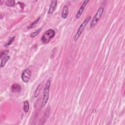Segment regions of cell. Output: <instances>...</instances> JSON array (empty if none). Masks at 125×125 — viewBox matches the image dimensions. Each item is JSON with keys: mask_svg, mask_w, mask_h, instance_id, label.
<instances>
[{"mask_svg": "<svg viewBox=\"0 0 125 125\" xmlns=\"http://www.w3.org/2000/svg\"><path fill=\"white\" fill-rule=\"evenodd\" d=\"M69 9L68 6H64V7L63 8V10H62V18L64 19H66L68 17V16L69 15Z\"/></svg>", "mask_w": 125, "mask_h": 125, "instance_id": "cell-9", "label": "cell"}, {"mask_svg": "<svg viewBox=\"0 0 125 125\" xmlns=\"http://www.w3.org/2000/svg\"><path fill=\"white\" fill-rule=\"evenodd\" d=\"M42 30V28L38 29L37 30H36V31H35V32H33L32 34H31V37L32 38H34L35 37H36V36H37L39 33L40 32H41V31Z\"/></svg>", "mask_w": 125, "mask_h": 125, "instance_id": "cell-15", "label": "cell"}, {"mask_svg": "<svg viewBox=\"0 0 125 125\" xmlns=\"http://www.w3.org/2000/svg\"><path fill=\"white\" fill-rule=\"evenodd\" d=\"M104 8L102 7H100L98 9L95 16H94V17L93 18V20H92V21L91 22V23L90 24V27L91 28L94 27L97 24L99 20L102 17V14L104 12Z\"/></svg>", "mask_w": 125, "mask_h": 125, "instance_id": "cell-3", "label": "cell"}, {"mask_svg": "<svg viewBox=\"0 0 125 125\" xmlns=\"http://www.w3.org/2000/svg\"><path fill=\"white\" fill-rule=\"evenodd\" d=\"M55 31L52 29H50L47 30L44 33L41 38V41L44 44H48L50 40L54 37Z\"/></svg>", "mask_w": 125, "mask_h": 125, "instance_id": "cell-1", "label": "cell"}, {"mask_svg": "<svg viewBox=\"0 0 125 125\" xmlns=\"http://www.w3.org/2000/svg\"><path fill=\"white\" fill-rule=\"evenodd\" d=\"M50 81L49 80L47 81L44 89V92L43 94V102L42 104V106H44L45 105V104L48 102L49 99V96H50Z\"/></svg>", "mask_w": 125, "mask_h": 125, "instance_id": "cell-2", "label": "cell"}, {"mask_svg": "<svg viewBox=\"0 0 125 125\" xmlns=\"http://www.w3.org/2000/svg\"><path fill=\"white\" fill-rule=\"evenodd\" d=\"M89 2V1H85L83 3V4H82V6H81L80 9L79 10V11H78L77 14H76V18L77 19H79L80 17L81 16V15L87 5V4Z\"/></svg>", "mask_w": 125, "mask_h": 125, "instance_id": "cell-6", "label": "cell"}, {"mask_svg": "<svg viewBox=\"0 0 125 125\" xmlns=\"http://www.w3.org/2000/svg\"><path fill=\"white\" fill-rule=\"evenodd\" d=\"M6 6L9 7H13L15 6V1H7L6 2Z\"/></svg>", "mask_w": 125, "mask_h": 125, "instance_id": "cell-14", "label": "cell"}, {"mask_svg": "<svg viewBox=\"0 0 125 125\" xmlns=\"http://www.w3.org/2000/svg\"><path fill=\"white\" fill-rule=\"evenodd\" d=\"M22 88L20 85L14 84L11 87V91L13 93H19L21 91Z\"/></svg>", "mask_w": 125, "mask_h": 125, "instance_id": "cell-8", "label": "cell"}, {"mask_svg": "<svg viewBox=\"0 0 125 125\" xmlns=\"http://www.w3.org/2000/svg\"><path fill=\"white\" fill-rule=\"evenodd\" d=\"M91 16H88L84 21V22L80 26V27H79V28H78V31H77V33H76V35H75V37H74V40L75 41H77L78 40V39L79 38V37H80V36H81V34L82 33V32H83V31H84V30L85 29V27H86V26H87V25H88V22H89V21H90V20L91 19Z\"/></svg>", "mask_w": 125, "mask_h": 125, "instance_id": "cell-4", "label": "cell"}, {"mask_svg": "<svg viewBox=\"0 0 125 125\" xmlns=\"http://www.w3.org/2000/svg\"><path fill=\"white\" fill-rule=\"evenodd\" d=\"M15 38V37H13V38H12L10 40V41H9V42H8L7 44H6L5 45V46H9V45H10V44L13 43V42L14 41Z\"/></svg>", "mask_w": 125, "mask_h": 125, "instance_id": "cell-17", "label": "cell"}, {"mask_svg": "<svg viewBox=\"0 0 125 125\" xmlns=\"http://www.w3.org/2000/svg\"><path fill=\"white\" fill-rule=\"evenodd\" d=\"M10 59V57L7 55H6L5 56H4L3 58H2V61H1V68H4L6 63L8 61H9Z\"/></svg>", "mask_w": 125, "mask_h": 125, "instance_id": "cell-10", "label": "cell"}, {"mask_svg": "<svg viewBox=\"0 0 125 125\" xmlns=\"http://www.w3.org/2000/svg\"><path fill=\"white\" fill-rule=\"evenodd\" d=\"M40 18H41V17L38 18L36 20H35L33 23H32V24H30V25L27 28H28V29H31V28H34V27L37 25V24L38 22L39 21Z\"/></svg>", "mask_w": 125, "mask_h": 125, "instance_id": "cell-13", "label": "cell"}, {"mask_svg": "<svg viewBox=\"0 0 125 125\" xmlns=\"http://www.w3.org/2000/svg\"><path fill=\"white\" fill-rule=\"evenodd\" d=\"M41 88H42V84L41 83L38 85L34 92V98H37L39 96L41 91Z\"/></svg>", "mask_w": 125, "mask_h": 125, "instance_id": "cell-11", "label": "cell"}, {"mask_svg": "<svg viewBox=\"0 0 125 125\" xmlns=\"http://www.w3.org/2000/svg\"><path fill=\"white\" fill-rule=\"evenodd\" d=\"M32 72L29 69H26L22 73L21 78L23 81L25 83H27L31 79Z\"/></svg>", "mask_w": 125, "mask_h": 125, "instance_id": "cell-5", "label": "cell"}, {"mask_svg": "<svg viewBox=\"0 0 125 125\" xmlns=\"http://www.w3.org/2000/svg\"><path fill=\"white\" fill-rule=\"evenodd\" d=\"M29 109V104L27 101H25L24 103V110L25 113H27Z\"/></svg>", "mask_w": 125, "mask_h": 125, "instance_id": "cell-12", "label": "cell"}, {"mask_svg": "<svg viewBox=\"0 0 125 125\" xmlns=\"http://www.w3.org/2000/svg\"><path fill=\"white\" fill-rule=\"evenodd\" d=\"M9 52L8 50H5L4 51H2L1 53V58H3V56L4 57V56H6L7 54H8Z\"/></svg>", "mask_w": 125, "mask_h": 125, "instance_id": "cell-16", "label": "cell"}, {"mask_svg": "<svg viewBox=\"0 0 125 125\" xmlns=\"http://www.w3.org/2000/svg\"><path fill=\"white\" fill-rule=\"evenodd\" d=\"M57 6V1H52L50 4V7L49 10V14L51 15L55 11Z\"/></svg>", "mask_w": 125, "mask_h": 125, "instance_id": "cell-7", "label": "cell"}]
</instances>
